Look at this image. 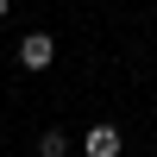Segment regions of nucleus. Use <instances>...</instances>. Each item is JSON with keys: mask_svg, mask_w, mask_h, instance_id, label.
<instances>
[{"mask_svg": "<svg viewBox=\"0 0 157 157\" xmlns=\"http://www.w3.org/2000/svg\"><path fill=\"white\" fill-rule=\"evenodd\" d=\"M19 63H25V69H50V63H57V38H50V32H32L19 44Z\"/></svg>", "mask_w": 157, "mask_h": 157, "instance_id": "f03ea898", "label": "nucleus"}, {"mask_svg": "<svg viewBox=\"0 0 157 157\" xmlns=\"http://www.w3.org/2000/svg\"><path fill=\"white\" fill-rule=\"evenodd\" d=\"M82 151L88 157H120L126 151V132H120V126H88V132H82Z\"/></svg>", "mask_w": 157, "mask_h": 157, "instance_id": "f257e3e1", "label": "nucleus"}, {"mask_svg": "<svg viewBox=\"0 0 157 157\" xmlns=\"http://www.w3.org/2000/svg\"><path fill=\"white\" fill-rule=\"evenodd\" d=\"M63 151H69L63 132H38V157H63Z\"/></svg>", "mask_w": 157, "mask_h": 157, "instance_id": "7ed1b4c3", "label": "nucleus"}, {"mask_svg": "<svg viewBox=\"0 0 157 157\" xmlns=\"http://www.w3.org/2000/svg\"><path fill=\"white\" fill-rule=\"evenodd\" d=\"M0 19H6V0H0Z\"/></svg>", "mask_w": 157, "mask_h": 157, "instance_id": "20e7f679", "label": "nucleus"}]
</instances>
